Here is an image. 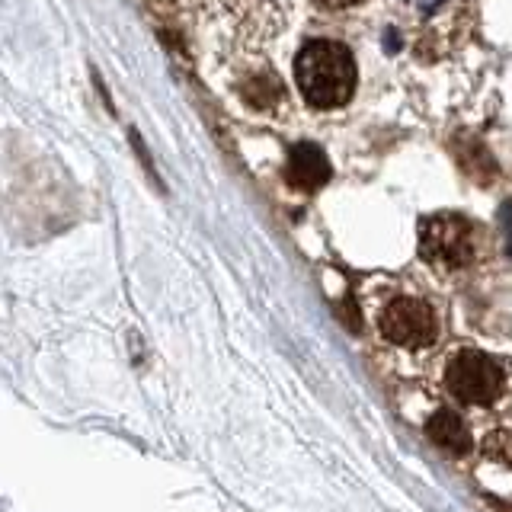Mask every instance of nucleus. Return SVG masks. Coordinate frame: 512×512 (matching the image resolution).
Listing matches in <instances>:
<instances>
[{"label": "nucleus", "instance_id": "f257e3e1", "mask_svg": "<svg viewBox=\"0 0 512 512\" xmlns=\"http://www.w3.org/2000/svg\"><path fill=\"white\" fill-rule=\"evenodd\" d=\"M295 77L311 106L336 109L349 103L352 90H356V61L343 42L314 39L298 52Z\"/></svg>", "mask_w": 512, "mask_h": 512}, {"label": "nucleus", "instance_id": "f03ea898", "mask_svg": "<svg viewBox=\"0 0 512 512\" xmlns=\"http://www.w3.org/2000/svg\"><path fill=\"white\" fill-rule=\"evenodd\" d=\"M477 253L474 224L461 215H432L420 221V256L436 269L458 272Z\"/></svg>", "mask_w": 512, "mask_h": 512}, {"label": "nucleus", "instance_id": "7ed1b4c3", "mask_svg": "<svg viewBox=\"0 0 512 512\" xmlns=\"http://www.w3.org/2000/svg\"><path fill=\"white\" fill-rule=\"evenodd\" d=\"M445 384L461 404L487 407L503 391L506 368L500 359L487 356V352L461 349V352H455L452 362H448V368H445Z\"/></svg>", "mask_w": 512, "mask_h": 512}, {"label": "nucleus", "instance_id": "20e7f679", "mask_svg": "<svg viewBox=\"0 0 512 512\" xmlns=\"http://www.w3.org/2000/svg\"><path fill=\"white\" fill-rule=\"evenodd\" d=\"M378 330L384 340L404 349H423L436 343L439 336V317L432 304L413 295H397L378 311Z\"/></svg>", "mask_w": 512, "mask_h": 512}, {"label": "nucleus", "instance_id": "39448f33", "mask_svg": "<svg viewBox=\"0 0 512 512\" xmlns=\"http://www.w3.org/2000/svg\"><path fill=\"white\" fill-rule=\"evenodd\" d=\"M285 180L295 189L311 192L317 186H324L330 180V164L327 154L317 148V144H295L288 151V164H285Z\"/></svg>", "mask_w": 512, "mask_h": 512}, {"label": "nucleus", "instance_id": "423d86ee", "mask_svg": "<svg viewBox=\"0 0 512 512\" xmlns=\"http://www.w3.org/2000/svg\"><path fill=\"white\" fill-rule=\"evenodd\" d=\"M426 436L445 448L448 455H464L471 448V432L468 423L461 420L455 410H436L426 423Z\"/></svg>", "mask_w": 512, "mask_h": 512}, {"label": "nucleus", "instance_id": "0eeeda50", "mask_svg": "<svg viewBox=\"0 0 512 512\" xmlns=\"http://www.w3.org/2000/svg\"><path fill=\"white\" fill-rule=\"evenodd\" d=\"M282 93H285L282 84L276 80V74H269V71H256V74H250V80L240 84V96H244V100L256 109L276 106L282 100Z\"/></svg>", "mask_w": 512, "mask_h": 512}, {"label": "nucleus", "instance_id": "6e6552de", "mask_svg": "<svg viewBox=\"0 0 512 512\" xmlns=\"http://www.w3.org/2000/svg\"><path fill=\"white\" fill-rule=\"evenodd\" d=\"M484 458L503 464V468H512V432L509 429H496L484 439Z\"/></svg>", "mask_w": 512, "mask_h": 512}, {"label": "nucleus", "instance_id": "1a4fd4ad", "mask_svg": "<svg viewBox=\"0 0 512 512\" xmlns=\"http://www.w3.org/2000/svg\"><path fill=\"white\" fill-rule=\"evenodd\" d=\"M320 7H327V10H346V7H356L362 4V0H317Z\"/></svg>", "mask_w": 512, "mask_h": 512}]
</instances>
